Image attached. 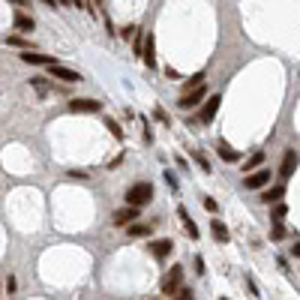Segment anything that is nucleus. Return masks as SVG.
Masks as SVG:
<instances>
[{
    "mask_svg": "<svg viewBox=\"0 0 300 300\" xmlns=\"http://www.w3.org/2000/svg\"><path fill=\"white\" fill-rule=\"evenodd\" d=\"M180 282H183V267H171L168 273H165V279H162V294H168V297H174V291L180 288Z\"/></svg>",
    "mask_w": 300,
    "mask_h": 300,
    "instance_id": "2",
    "label": "nucleus"
},
{
    "mask_svg": "<svg viewBox=\"0 0 300 300\" xmlns=\"http://www.w3.org/2000/svg\"><path fill=\"white\" fill-rule=\"evenodd\" d=\"M30 84L36 87V93H39V96H45V93H48V84H45L42 78H30Z\"/></svg>",
    "mask_w": 300,
    "mask_h": 300,
    "instance_id": "22",
    "label": "nucleus"
},
{
    "mask_svg": "<svg viewBox=\"0 0 300 300\" xmlns=\"http://www.w3.org/2000/svg\"><path fill=\"white\" fill-rule=\"evenodd\" d=\"M282 195H285V186H267V189L261 192V201H264V204H279Z\"/></svg>",
    "mask_w": 300,
    "mask_h": 300,
    "instance_id": "14",
    "label": "nucleus"
},
{
    "mask_svg": "<svg viewBox=\"0 0 300 300\" xmlns=\"http://www.w3.org/2000/svg\"><path fill=\"white\" fill-rule=\"evenodd\" d=\"M192 156H195V162H198V165H201L204 171H210V162H207V156L201 153V150H192Z\"/></svg>",
    "mask_w": 300,
    "mask_h": 300,
    "instance_id": "21",
    "label": "nucleus"
},
{
    "mask_svg": "<svg viewBox=\"0 0 300 300\" xmlns=\"http://www.w3.org/2000/svg\"><path fill=\"white\" fill-rule=\"evenodd\" d=\"M153 48H156V42H153V33H147L144 36V63L153 69L156 66V57H153Z\"/></svg>",
    "mask_w": 300,
    "mask_h": 300,
    "instance_id": "12",
    "label": "nucleus"
},
{
    "mask_svg": "<svg viewBox=\"0 0 300 300\" xmlns=\"http://www.w3.org/2000/svg\"><path fill=\"white\" fill-rule=\"evenodd\" d=\"M246 288H249V294H252V297H258V285H255L249 276H246Z\"/></svg>",
    "mask_w": 300,
    "mask_h": 300,
    "instance_id": "30",
    "label": "nucleus"
},
{
    "mask_svg": "<svg viewBox=\"0 0 300 300\" xmlns=\"http://www.w3.org/2000/svg\"><path fill=\"white\" fill-rule=\"evenodd\" d=\"M261 162H264V150H255V153H252V156L246 159V165H243V171H246V174H252V168H258Z\"/></svg>",
    "mask_w": 300,
    "mask_h": 300,
    "instance_id": "19",
    "label": "nucleus"
},
{
    "mask_svg": "<svg viewBox=\"0 0 300 300\" xmlns=\"http://www.w3.org/2000/svg\"><path fill=\"white\" fill-rule=\"evenodd\" d=\"M216 153H219L225 162H237V159H240V156H237V150H231L225 141H219V144H216Z\"/></svg>",
    "mask_w": 300,
    "mask_h": 300,
    "instance_id": "17",
    "label": "nucleus"
},
{
    "mask_svg": "<svg viewBox=\"0 0 300 300\" xmlns=\"http://www.w3.org/2000/svg\"><path fill=\"white\" fill-rule=\"evenodd\" d=\"M69 111L72 114H96V111H102V102H96V99H72Z\"/></svg>",
    "mask_w": 300,
    "mask_h": 300,
    "instance_id": "4",
    "label": "nucleus"
},
{
    "mask_svg": "<svg viewBox=\"0 0 300 300\" xmlns=\"http://www.w3.org/2000/svg\"><path fill=\"white\" fill-rule=\"evenodd\" d=\"M129 237H150L153 234V222H132L129 228H126Z\"/></svg>",
    "mask_w": 300,
    "mask_h": 300,
    "instance_id": "11",
    "label": "nucleus"
},
{
    "mask_svg": "<svg viewBox=\"0 0 300 300\" xmlns=\"http://www.w3.org/2000/svg\"><path fill=\"white\" fill-rule=\"evenodd\" d=\"M177 105L183 108V111H189V108H198V105H204V87H198V90H186L180 99H177Z\"/></svg>",
    "mask_w": 300,
    "mask_h": 300,
    "instance_id": "5",
    "label": "nucleus"
},
{
    "mask_svg": "<svg viewBox=\"0 0 300 300\" xmlns=\"http://www.w3.org/2000/svg\"><path fill=\"white\" fill-rule=\"evenodd\" d=\"M270 237H273V240L285 237V228H282V225H273V231H270Z\"/></svg>",
    "mask_w": 300,
    "mask_h": 300,
    "instance_id": "27",
    "label": "nucleus"
},
{
    "mask_svg": "<svg viewBox=\"0 0 300 300\" xmlns=\"http://www.w3.org/2000/svg\"><path fill=\"white\" fill-rule=\"evenodd\" d=\"M150 198H153V183H135V186H129L126 189V207H141V204H147Z\"/></svg>",
    "mask_w": 300,
    "mask_h": 300,
    "instance_id": "1",
    "label": "nucleus"
},
{
    "mask_svg": "<svg viewBox=\"0 0 300 300\" xmlns=\"http://www.w3.org/2000/svg\"><path fill=\"white\" fill-rule=\"evenodd\" d=\"M165 180H168V186L177 189V177H174V171H165Z\"/></svg>",
    "mask_w": 300,
    "mask_h": 300,
    "instance_id": "31",
    "label": "nucleus"
},
{
    "mask_svg": "<svg viewBox=\"0 0 300 300\" xmlns=\"http://www.w3.org/2000/svg\"><path fill=\"white\" fill-rule=\"evenodd\" d=\"M243 186H246V189H267V186H270V171H267V168H258V171L246 174V177H243Z\"/></svg>",
    "mask_w": 300,
    "mask_h": 300,
    "instance_id": "3",
    "label": "nucleus"
},
{
    "mask_svg": "<svg viewBox=\"0 0 300 300\" xmlns=\"http://www.w3.org/2000/svg\"><path fill=\"white\" fill-rule=\"evenodd\" d=\"M219 96H210V99H204V105H201V111H198V120L201 123H210L213 117H216V108H219Z\"/></svg>",
    "mask_w": 300,
    "mask_h": 300,
    "instance_id": "8",
    "label": "nucleus"
},
{
    "mask_svg": "<svg viewBox=\"0 0 300 300\" xmlns=\"http://www.w3.org/2000/svg\"><path fill=\"white\" fill-rule=\"evenodd\" d=\"M285 213H288V207H285L282 201H279V204H273V222H279V219H282Z\"/></svg>",
    "mask_w": 300,
    "mask_h": 300,
    "instance_id": "23",
    "label": "nucleus"
},
{
    "mask_svg": "<svg viewBox=\"0 0 300 300\" xmlns=\"http://www.w3.org/2000/svg\"><path fill=\"white\" fill-rule=\"evenodd\" d=\"M291 252H294V255H297V258H300V240H297V243H294V246H291Z\"/></svg>",
    "mask_w": 300,
    "mask_h": 300,
    "instance_id": "33",
    "label": "nucleus"
},
{
    "mask_svg": "<svg viewBox=\"0 0 300 300\" xmlns=\"http://www.w3.org/2000/svg\"><path fill=\"white\" fill-rule=\"evenodd\" d=\"M294 168H297V153H294V150H285L282 165H279V177H282V180H288V177L294 174Z\"/></svg>",
    "mask_w": 300,
    "mask_h": 300,
    "instance_id": "9",
    "label": "nucleus"
},
{
    "mask_svg": "<svg viewBox=\"0 0 300 300\" xmlns=\"http://www.w3.org/2000/svg\"><path fill=\"white\" fill-rule=\"evenodd\" d=\"M165 75H168L171 81H174V78H180V75H177V69H174V66H165Z\"/></svg>",
    "mask_w": 300,
    "mask_h": 300,
    "instance_id": "32",
    "label": "nucleus"
},
{
    "mask_svg": "<svg viewBox=\"0 0 300 300\" xmlns=\"http://www.w3.org/2000/svg\"><path fill=\"white\" fill-rule=\"evenodd\" d=\"M204 210H210V213H216V210H219V204H216V198H204Z\"/></svg>",
    "mask_w": 300,
    "mask_h": 300,
    "instance_id": "25",
    "label": "nucleus"
},
{
    "mask_svg": "<svg viewBox=\"0 0 300 300\" xmlns=\"http://www.w3.org/2000/svg\"><path fill=\"white\" fill-rule=\"evenodd\" d=\"M15 30L30 33V30H33V18H30V15H24V12H15Z\"/></svg>",
    "mask_w": 300,
    "mask_h": 300,
    "instance_id": "18",
    "label": "nucleus"
},
{
    "mask_svg": "<svg viewBox=\"0 0 300 300\" xmlns=\"http://www.w3.org/2000/svg\"><path fill=\"white\" fill-rule=\"evenodd\" d=\"M210 231H213V237H216L219 243L228 240V228H225V222H222V219H213V222H210Z\"/></svg>",
    "mask_w": 300,
    "mask_h": 300,
    "instance_id": "16",
    "label": "nucleus"
},
{
    "mask_svg": "<svg viewBox=\"0 0 300 300\" xmlns=\"http://www.w3.org/2000/svg\"><path fill=\"white\" fill-rule=\"evenodd\" d=\"M192 267H195V273H204V258L195 255V258H192Z\"/></svg>",
    "mask_w": 300,
    "mask_h": 300,
    "instance_id": "26",
    "label": "nucleus"
},
{
    "mask_svg": "<svg viewBox=\"0 0 300 300\" xmlns=\"http://www.w3.org/2000/svg\"><path fill=\"white\" fill-rule=\"evenodd\" d=\"M69 177H72V180H87L90 174H87V171H69Z\"/></svg>",
    "mask_w": 300,
    "mask_h": 300,
    "instance_id": "29",
    "label": "nucleus"
},
{
    "mask_svg": "<svg viewBox=\"0 0 300 300\" xmlns=\"http://www.w3.org/2000/svg\"><path fill=\"white\" fill-rule=\"evenodd\" d=\"M105 126H108V132H111V135H114V138H117V141H120V138H123V129H120V126H117V120H111V117H105Z\"/></svg>",
    "mask_w": 300,
    "mask_h": 300,
    "instance_id": "20",
    "label": "nucleus"
},
{
    "mask_svg": "<svg viewBox=\"0 0 300 300\" xmlns=\"http://www.w3.org/2000/svg\"><path fill=\"white\" fill-rule=\"evenodd\" d=\"M174 300H195V297H192V291H189V288H183V291H177V297H174Z\"/></svg>",
    "mask_w": 300,
    "mask_h": 300,
    "instance_id": "28",
    "label": "nucleus"
},
{
    "mask_svg": "<svg viewBox=\"0 0 300 300\" xmlns=\"http://www.w3.org/2000/svg\"><path fill=\"white\" fill-rule=\"evenodd\" d=\"M222 300H228V297H222Z\"/></svg>",
    "mask_w": 300,
    "mask_h": 300,
    "instance_id": "34",
    "label": "nucleus"
},
{
    "mask_svg": "<svg viewBox=\"0 0 300 300\" xmlns=\"http://www.w3.org/2000/svg\"><path fill=\"white\" fill-rule=\"evenodd\" d=\"M171 249H174V243L168 240V237H162V240H153V243H150V252H153V258H168L171 255Z\"/></svg>",
    "mask_w": 300,
    "mask_h": 300,
    "instance_id": "10",
    "label": "nucleus"
},
{
    "mask_svg": "<svg viewBox=\"0 0 300 300\" xmlns=\"http://www.w3.org/2000/svg\"><path fill=\"white\" fill-rule=\"evenodd\" d=\"M135 219H138V210H135V207H120V210H114V216H111V222L120 225V228H123V225L129 228Z\"/></svg>",
    "mask_w": 300,
    "mask_h": 300,
    "instance_id": "7",
    "label": "nucleus"
},
{
    "mask_svg": "<svg viewBox=\"0 0 300 300\" xmlns=\"http://www.w3.org/2000/svg\"><path fill=\"white\" fill-rule=\"evenodd\" d=\"M51 69V78H60V81H66V84H75V81H81V72H75V69H66V66H60V63H54V66H48Z\"/></svg>",
    "mask_w": 300,
    "mask_h": 300,
    "instance_id": "6",
    "label": "nucleus"
},
{
    "mask_svg": "<svg viewBox=\"0 0 300 300\" xmlns=\"http://www.w3.org/2000/svg\"><path fill=\"white\" fill-rule=\"evenodd\" d=\"M135 30H138V27H123V30H120V36H123V39H135V36H138Z\"/></svg>",
    "mask_w": 300,
    "mask_h": 300,
    "instance_id": "24",
    "label": "nucleus"
},
{
    "mask_svg": "<svg viewBox=\"0 0 300 300\" xmlns=\"http://www.w3.org/2000/svg\"><path fill=\"white\" fill-rule=\"evenodd\" d=\"M177 213H180V219H183V228H186V234H189L192 240H198V225L189 219V213H186V207H183V204L177 207Z\"/></svg>",
    "mask_w": 300,
    "mask_h": 300,
    "instance_id": "15",
    "label": "nucleus"
},
{
    "mask_svg": "<svg viewBox=\"0 0 300 300\" xmlns=\"http://www.w3.org/2000/svg\"><path fill=\"white\" fill-rule=\"evenodd\" d=\"M21 60H24V63H45V66H54V63H57L54 57H48V54H33L30 48L21 51Z\"/></svg>",
    "mask_w": 300,
    "mask_h": 300,
    "instance_id": "13",
    "label": "nucleus"
}]
</instances>
